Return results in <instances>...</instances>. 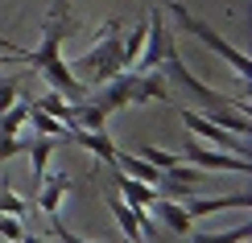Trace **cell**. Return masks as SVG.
Returning a JSON list of instances; mask_svg holds the SVG:
<instances>
[{"label": "cell", "instance_id": "e0dca14e", "mask_svg": "<svg viewBox=\"0 0 252 243\" xmlns=\"http://www.w3.org/2000/svg\"><path fill=\"white\" fill-rule=\"evenodd\" d=\"M50 149H54V140H50V136H37V140L29 144V153H33V177H41V173H46Z\"/></svg>", "mask_w": 252, "mask_h": 243}, {"label": "cell", "instance_id": "ffe728a7", "mask_svg": "<svg viewBox=\"0 0 252 243\" xmlns=\"http://www.w3.org/2000/svg\"><path fill=\"white\" fill-rule=\"evenodd\" d=\"M17 99V79H0V111Z\"/></svg>", "mask_w": 252, "mask_h": 243}, {"label": "cell", "instance_id": "44dd1931", "mask_svg": "<svg viewBox=\"0 0 252 243\" xmlns=\"http://www.w3.org/2000/svg\"><path fill=\"white\" fill-rule=\"evenodd\" d=\"M50 227H54V235H58V243H91V239H79L75 231H66V227H62V218H58V223H50Z\"/></svg>", "mask_w": 252, "mask_h": 243}, {"label": "cell", "instance_id": "5bb4252c", "mask_svg": "<svg viewBox=\"0 0 252 243\" xmlns=\"http://www.w3.org/2000/svg\"><path fill=\"white\" fill-rule=\"evenodd\" d=\"M29 120V99H13L4 111H0V136H17Z\"/></svg>", "mask_w": 252, "mask_h": 243}, {"label": "cell", "instance_id": "5b68a950", "mask_svg": "<svg viewBox=\"0 0 252 243\" xmlns=\"http://www.w3.org/2000/svg\"><path fill=\"white\" fill-rule=\"evenodd\" d=\"M182 157H186L190 165H198L203 173H207V169H223V173H240V177H244L248 169H252V165H248V157H236V153H223V149H203L194 132L186 136V149H182Z\"/></svg>", "mask_w": 252, "mask_h": 243}, {"label": "cell", "instance_id": "6da1fadb", "mask_svg": "<svg viewBox=\"0 0 252 243\" xmlns=\"http://www.w3.org/2000/svg\"><path fill=\"white\" fill-rule=\"evenodd\" d=\"M66 29H70V17H50L46 33H41V46L29 50L25 62L50 82V91L66 95V99H83V95H87V87H83V82L70 75V66L62 62V37H66Z\"/></svg>", "mask_w": 252, "mask_h": 243}, {"label": "cell", "instance_id": "ac0fdd59", "mask_svg": "<svg viewBox=\"0 0 252 243\" xmlns=\"http://www.w3.org/2000/svg\"><path fill=\"white\" fill-rule=\"evenodd\" d=\"M25 210H29V202H25V198H17L8 186L0 189V215H13V218H21Z\"/></svg>", "mask_w": 252, "mask_h": 243}, {"label": "cell", "instance_id": "8992f818", "mask_svg": "<svg viewBox=\"0 0 252 243\" xmlns=\"http://www.w3.org/2000/svg\"><path fill=\"white\" fill-rule=\"evenodd\" d=\"M178 115H182V124H186V128H190L194 136H207V140H211V144H219L223 153L248 157V140H244V136H240V140H236V136H227L223 128H219V124H211V120H207L203 111H194V108H186V103H178Z\"/></svg>", "mask_w": 252, "mask_h": 243}, {"label": "cell", "instance_id": "ba28073f", "mask_svg": "<svg viewBox=\"0 0 252 243\" xmlns=\"http://www.w3.org/2000/svg\"><path fill=\"white\" fill-rule=\"evenodd\" d=\"M182 206H186V215H190V218H203V215H215V210H236V206L248 210L252 198H248V194H219V198H194V194H190Z\"/></svg>", "mask_w": 252, "mask_h": 243}, {"label": "cell", "instance_id": "7a4b0ae2", "mask_svg": "<svg viewBox=\"0 0 252 243\" xmlns=\"http://www.w3.org/2000/svg\"><path fill=\"white\" fill-rule=\"evenodd\" d=\"M157 70L165 75V82H174V103H198L203 111H211V108H240V111H248V99H236V95H227V91H215V87H207L203 79H194L190 75V66L182 62V54L170 46L165 50V58L157 62Z\"/></svg>", "mask_w": 252, "mask_h": 243}, {"label": "cell", "instance_id": "9a60e30c", "mask_svg": "<svg viewBox=\"0 0 252 243\" xmlns=\"http://www.w3.org/2000/svg\"><path fill=\"white\" fill-rule=\"evenodd\" d=\"M37 108H41V111H50V115H54V120H62V124H66V115H70L66 95H58V91H46V95L37 99Z\"/></svg>", "mask_w": 252, "mask_h": 243}, {"label": "cell", "instance_id": "7402d4cb", "mask_svg": "<svg viewBox=\"0 0 252 243\" xmlns=\"http://www.w3.org/2000/svg\"><path fill=\"white\" fill-rule=\"evenodd\" d=\"M54 17H70V0H54Z\"/></svg>", "mask_w": 252, "mask_h": 243}, {"label": "cell", "instance_id": "2e32d148", "mask_svg": "<svg viewBox=\"0 0 252 243\" xmlns=\"http://www.w3.org/2000/svg\"><path fill=\"white\" fill-rule=\"evenodd\" d=\"M252 239V227H232V231H219V235H194V243H248Z\"/></svg>", "mask_w": 252, "mask_h": 243}, {"label": "cell", "instance_id": "603a6c76", "mask_svg": "<svg viewBox=\"0 0 252 243\" xmlns=\"http://www.w3.org/2000/svg\"><path fill=\"white\" fill-rule=\"evenodd\" d=\"M21 243H46L41 235H21Z\"/></svg>", "mask_w": 252, "mask_h": 243}, {"label": "cell", "instance_id": "8fae6325", "mask_svg": "<svg viewBox=\"0 0 252 243\" xmlns=\"http://www.w3.org/2000/svg\"><path fill=\"white\" fill-rule=\"evenodd\" d=\"M112 165H116L120 173L136 177V182H145V186H161V169L149 165L145 157H132V153H120V149H116V161H112Z\"/></svg>", "mask_w": 252, "mask_h": 243}, {"label": "cell", "instance_id": "4fadbf2b", "mask_svg": "<svg viewBox=\"0 0 252 243\" xmlns=\"http://www.w3.org/2000/svg\"><path fill=\"white\" fill-rule=\"evenodd\" d=\"M29 124H33L37 136H50V140H62V136H70V128L62 120H54L50 111H41L37 103H29Z\"/></svg>", "mask_w": 252, "mask_h": 243}, {"label": "cell", "instance_id": "7c38bea8", "mask_svg": "<svg viewBox=\"0 0 252 243\" xmlns=\"http://www.w3.org/2000/svg\"><path fill=\"white\" fill-rule=\"evenodd\" d=\"M153 210H157V218H161V223L170 227L174 235H190L194 218L186 215V206H182V202H170V198H153Z\"/></svg>", "mask_w": 252, "mask_h": 243}, {"label": "cell", "instance_id": "3957f363", "mask_svg": "<svg viewBox=\"0 0 252 243\" xmlns=\"http://www.w3.org/2000/svg\"><path fill=\"white\" fill-rule=\"evenodd\" d=\"M124 70V54H120V21H108V25H99L95 33V46L87 50L83 58H75V75L83 87H99V82H108L112 75H120Z\"/></svg>", "mask_w": 252, "mask_h": 243}, {"label": "cell", "instance_id": "d6986e66", "mask_svg": "<svg viewBox=\"0 0 252 243\" xmlns=\"http://www.w3.org/2000/svg\"><path fill=\"white\" fill-rule=\"evenodd\" d=\"M21 235H25L21 218H13V215H0V239H8V243H21Z\"/></svg>", "mask_w": 252, "mask_h": 243}, {"label": "cell", "instance_id": "277c9868", "mask_svg": "<svg viewBox=\"0 0 252 243\" xmlns=\"http://www.w3.org/2000/svg\"><path fill=\"white\" fill-rule=\"evenodd\" d=\"M165 13H170V17L178 21V25H182V33H190V37H198V41H203L207 50H215V54L223 58V62H227V66H232V70H236V75L244 79V82L252 79V58L244 54V50H236V46H227V41L219 37L215 29L207 25V21H198V17L190 13V8H182V4H178V0H170V4H165Z\"/></svg>", "mask_w": 252, "mask_h": 243}, {"label": "cell", "instance_id": "52a82bcc", "mask_svg": "<svg viewBox=\"0 0 252 243\" xmlns=\"http://www.w3.org/2000/svg\"><path fill=\"white\" fill-rule=\"evenodd\" d=\"M70 189H75L70 173H41L37 177V210L50 223H58V206H62V198H66Z\"/></svg>", "mask_w": 252, "mask_h": 243}, {"label": "cell", "instance_id": "9c48e42d", "mask_svg": "<svg viewBox=\"0 0 252 243\" xmlns=\"http://www.w3.org/2000/svg\"><path fill=\"white\" fill-rule=\"evenodd\" d=\"M70 140L79 144V149H87L91 157H99V161H116V144H112V136L108 128H99V132H87V128H70Z\"/></svg>", "mask_w": 252, "mask_h": 243}, {"label": "cell", "instance_id": "30bf717a", "mask_svg": "<svg viewBox=\"0 0 252 243\" xmlns=\"http://www.w3.org/2000/svg\"><path fill=\"white\" fill-rule=\"evenodd\" d=\"M116 189H120V198H124L132 210H149V206H153V198H157V189H153V186L136 182V177L120 173V169H116Z\"/></svg>", "mask_w": 252, "mask_h": 243}]
</instances>
